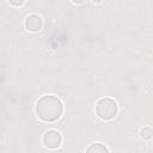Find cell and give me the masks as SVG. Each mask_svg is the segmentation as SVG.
I'll use <instances>...</instances> for the list:
<instances>
[{
  "label": "cell",
  "mask_w": 153,
  "mask_h": 153,
  "mask_svg": "<svg viewBox=\"0 0 153 153\" xmlns=\"http://www.w3.org/2000/svg\"><path fill=\"white\" fill-rule=\"evenodd\" d=\"M35 111L37 117L43 122H55L63 112V104L61 99L53 94L42 96L35 105Z\"/></svg>",
  "instance_id": "6da1fadb"
},
{
  "label": "cell",
  "mask_w": 153,
  "mask_h": 153,
  "mask_svg": "<svg viewBox=\"0 0 153 153\" xmlns=\"http://www.w3.org/2000/svg\"><path fill=\"white\" fill-rule=\"evenodd\" d=\"M94 112L100 120L111 121L118 114V105L115 102V99L109 97H103L96 102Z\"/></svg>",
  "instance_id": "7a4b0ae2"
},
{
  "label": "cell",
  "mask_w": 153,
  "mask_h": 153,
  "mask_svg": "<svg viewBox=\"0 0 153 153\" xmlns=\"http://www.w3.org/2000/svg\"><path fill=\"white\" fill-rule=\"evenodd\" d=\"M42 142L48 149H56L62 143V135L56 129H49L43 134Z\"/></svg>",
  "instance_id": "3957f363"
},
{
  "label": "cell",
  "mask_w": 153,
  "mask_h": 153,
  "mask_svg": "<svg viewBox=\"0 0 153 153\" xmlns=\"http://www.w3.org/2000/svg\"><path fill=\"white\" fill-rule=\"evenodd\" d=\"M24 26L29 32H38L43 27V19L36 13L29 14L24 20Z\"/></svg>",
  "instance_id": "277c9868"
},
{
  "label": "cell",
  "mask_w": 153,
  "mask_h": 153,
  "mask_svg": "<svg viewBox=\"0 0 153 153\" xmlns=\"http://www.w3.org/2000/svg\"><path fill=\"white\" fill-rule=\"evenodd\" d=\"M86 152H96V153H105V152H109V148L100 143V142H97V143H92L91 146H88L86 148Z\"/></svg>",
  "instance_id": "5b68a950"
},
{
  "label": "cell",
  "mask_w": 153,
  "mask_h": 153,
  "mask_svg": "<svg viewBox=\"0 0 153 153\" xmlns=\"http://www.w3.org/2000/svg\"><path fill=\"white\" fill-rule=\"evenodd\" d=\"M140 136H141V139L142 140H145V141H149V140H152L153 139V129L151 128V127H143V128H141V130H140Z\"/></svg>",
  "instance_id": "8992f818"
},
{
  "label": "cell",
  "mask_w": 153,
  "mask_h": 153,
  "mask_svg": "<svg viewBox=\"0 0 153 153\" xmlns=\"http://www.w3.org/2000/svg\"><path fill=\"white\" fill-rule=\"evenodd\" d=\"M7 1H8V4H10L11 6H13V7H20V6H23L24 2H25V0H7Z\"/></svg>",
  "instance_id": "52a82bcc"
},
{
  "label": "cell",
  "mask_w": 153,
  "mask_h": 153,
  "mask_svg": "<svg viewBox=\"0 0 153 153\" xmlns=\"http://www.w3.org/2000/svg\"><path fill=\"white\" fill-rule=\"evenodd\" d=\"M73 4H75V5H81V4H84L85 2V0H71Z\"/></svg>",
  "instance_id": "ba28073f"
},
{
  "label": "cell",
  "mask_w": 153,
  "mask_h": 153,
  "mask_svg": "<svg viewBox=\"0 0 153 153\" xmlns=\"http://www.w3.org/2000/svg\"><path fill=\"white\" fill-rule=\"evenodd\" d=\"M93 4H100V2H103V0H91Z\"/></svg>",
  "instance_id": "9c48e42d"
}]
</instances>
